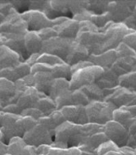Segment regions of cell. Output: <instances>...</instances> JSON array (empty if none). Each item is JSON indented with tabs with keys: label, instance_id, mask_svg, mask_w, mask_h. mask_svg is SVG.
<instances>
[{
	"label": "cell",
	"instance_id": "cell-1",
	"mask_svg": "<svg viewBox=\"0 0 136 155\" xmlns=\"http://www.w3.org/2000/svg\"><path fill=\"white\" fill-rule=\"evenodd\" d=\"M131 31H133L124 23H109L105 28L100 31L102 33V43L97 54H102L106 51L116 49L123 42L125 35L131 33Z\"/></svg>",
	"mask_w": 136,
	"mask_h": 155
},
{
	"label": "cell",
	"instance_id": "cell-2",
	"mask_svg": "<svg viewBox=\"0 0 136 155\" xmlns=\"http://www.w3.org/2000/svg\"><path fill=\"white\" fill-rule=\"evenodd\" d=\"M75 40L83 45L90 54L96 55L102 43V33L91 21H82L79 22V31Z\"/></svg>",
	"mask_w": 136,
	"mask_h": 155
},
{
	"label": "cell",
	"instance_id": "cell-3",
	"mask_svg": "<svg viewBox=\"0 0 136 155\" xmlns=\"http://www.w3.org/2000/svg\"><path fill=\"white\" fill-rule=\"evenodd\" d=\"M88 122L104 126L112 121L113 112L116 107L107 101H92L85 107Z\"/></svg>",
	"mask_w": 136,
	"mask_h": 155
},
{
	"label": "cell",
	"instance_id": "cell-4",
	"mask_svg": "<svg viewBox=\"0 0 136 155\" xmlns=\"http://www.w3.org/2000/svg\"><path fill=\"white\" fill-rule=\"evenodd\" d=\"M0 129L3 135V142L8 144L14 137H23L25 130L23 127L22 116L3 113L0 119Z\"/></svg>",
	"mask_w": 136,
	"mask_h": 155
},
{
	"label": "cell",
	"instance_id": "cell-5",
	"mask_svg": "<svg viewBox=\"0 0 136 155\" xmlns=\"http://www.w3.org/2000/svg\"><path fill=\"white\" fill-rule=\"evenodd\" d=\"M103 72V69L97 66L92 65L74 71L69 80L70 90H78L86 85L96 83Z\"/></svg>",
	"mask_w": 136,
	"mask_h": 155
},
{
	"label": "cell",
	"instance_id": "cell-6",
	"mask_svg": "<svg viewBox=\"0 0 136 155\" xmlns=\"http://www.w3.org/2000/svg\"><path fill=\"white\" fill-rule=\"evenodd\" d=\"M54 131L46 129L37 122L33 128L26 131L23 139L26 144L37 148L41 145H51L54 141Z\"/></svg>",
	"mask_w": 136,
	"mask_h": 155
},
{
	"label": "cell",
	"instance_id": "cell-7",
	"mask_svg": "<svg viewBox=\"0 0 136 155\" xmlns=\"http://www.w3.org/2000/svg\"><path fill=\"white\" fill-rule=\"evenodd\" d=\"M135 5L136 0H111L107 12L113 22L124 23L131 16Z\"/></svg>",
	"mask_w": 136,
	"mask_h": 155
},
{
	"label": "cell",
	"instance_id": "cell-8",
	"mask_svg": "<svg viewBox=\"0 0 136 155\" xmlns=\"http://www.w3.org/2000/svg\"><path fill=\"white\" fill-rule=\"evenodd\" d=\"M74 40L59 36L51 38L50 40L43 41L42 49L40 54L54 55L65 62Z\"/></svg>",
	"mask_w": 136,
	"mask_h": 155
},
{
	"label": "cell",
	"instance_id": "cell-9",
	"mask_svg": "<svg viewBox=\"0 0 136 155\" xmlns=\"http://www.w3.org/2000/svg\"><path fill=\"white\" fill-rule=\"evenodd\" d=\"M28 31V27L22 14L12 8L0 25V34L25 35Z\"/></svg>",
	"mask_w": 136,
	"mask_h": 155
},
{
	"label": "cell",
	"instance_id": "cell-10",
	"mask_svg": "<svg viewBox=\"0 0 136 155\" xmlns=\"http://www.w3.org/2000/svg\"><path fill=\"white\" fill-rule=\"evenodd\" d=\"M103 131L108 140L113 142L118 147L128 146L131 135L124 126L115 121H108L103 126Z\"/></svg>",
	"mask_w": 136,
	"mask_h": 155
},
{
	"label": "cell",
	"instance_id": "cell-11",
	"mask_svg": "<svg viewBox=\"0 0 136 155\" xmlns=\"http://www.w3.org/2000/svg\"><path fill=\"white\" fill-rule=\"evenodd\" d=\"M105 101L112 104L116 108L133 106L136 104V92L119 85L113 89Z\"/></svg>",
	"mask_w": 136,
	"mask_h": 155
},
{
	"label": "cell",
	"instance_id": "cell-12",
	"mask_svg": "<svg viewBox=\"0 0 136 155\" xmlns=\"http://www.w3.org/2000/svg\"><path fill=\"white\" fill-rule=\"evenodd\" d=\"M21 14L26 22L29 31L37 32L42 29L53 27L52 20L49 19L43 12L39 10H28Z\"/></svg>",
	"mask_w": 136,
	"mask_h": 155
},
{
	"label": "cell",
	"instance_id": "cell-13",
	"mask_svg": "<svg viewBox=\"0 0 136 155\" xmlns=\"http://www.w3.org/2000/svg\"><path fill=\"white\" fill-rule=\"evenodd\" d=\"M22 91L17 90L14 82L0 77V104L2 107L10 104H16Z\"/></svg>",
	"mask_w": 136,
	"mask_h": 155
},
{
	"label": "cell",
	"instance_id": "cell-14",
	"mask_svg": "<svg viewBox=\"0 0 136 155\" xmlns=\"http://www.w3.org/2000/svg\"><path fill=\"white\" fill-rule=\"evenodd\" d=\"M65 117L66 121L77 125H85L88 122V116L86 113L85 106L82 105H72L66 106L60 109Z\"/></svg>",
	"mask_w": 136,
	"mask_h": 155
},
{
	"label": "cell",
	"instance_id": "cell-15",
	"mask_svg": "<svg viewBox=\"0 0 136 155\" xmlns=\"http://www.w3.org/2000/svg\"><path fill=\"white\" fill-rule=\"evenodd\" d=\"M5 39L6 46H8L12 50L16 52L23 62L28 59L31 55L28 54L25 47V41H24V35L21 34H5L3 35Z\"/></svg>",
	"mask_w": 136,
	"mask_h": 155
},
{
	"label": "cell",
	"instance_id": "cell-16",
	"mask_svg": "<svg viewBox=\"0 0 136 155\" xmlns=\"http://www.w3.org/2000/svg\"><path fill=\"white\" fill-rule=\"evenodd\" d=\"M44 95L45 94L40 93L35 87H27L22 91L16 104L23 110L30 107H35L38 100Z\"/></svg>",
	"mask_w": 136,
	"mask_h": 155
},
{
	"label": "cell",
	"instance_id": "cell-17",
	"mask_svg": "<svg viewBox=\"0 0 136 155\" xmlns=\"http://www.w3.org/2000/svg\"><path fill=\"white\" fill-rule=\"evenodd\" d=\"M91 54L89 51L79 43H78L74 40L70 49L68 52V54L66 58L65 62H66L70 67L75 65L77 63L84 61H88V58Z\"/></svg>",
	"mask_w": 136,
	"mask_h": 155
},
{
	"label": "cell",
	"instance_id": "cell-18",
	"mask_svg": "<svg viewBox=\"0 0 136 155\" xmlns=\"http://www.w3.org/2000/svg\"><path fill=\"white\" fill-rule=\"evenodd\" d=\"M111 69L119 77L134 71L136 70V55L118 57Z\"/></svg>",
	"mask_w": 136,
	"mask_h": 155
},
{
	"label": "cell",
	"instance_id": "cell-19",
	"mask_svg": "<svg viewBox=\"0 0 136 155\" xmlns=\"http://www.w3.org/2000/svg\"><path fill=\"white\" fill-rule=\"evenodd\" d=\"M8 153L11 155H37V148L26 144L23 137H14L9 140Z\"/></svg>",
	"mask_w": 136,
	"mask_h": 155
},
{
	"label": "cell",
	"instance_id": "cell-20",
	"mask_svg": "<svg viewBox=\"0 0 136 155\" xmlns=\"http://www.w3.org/2000/svg\"><path fill=\"white\" fill-rule=\"evenodd\" d=\"M97 155H136V149L131 147H118L108 140L100 145L96 150Z\"/></svg>",
	"mask_w": 136,
	"mask_h": 155
},
{
	"label": "cell",
	"instance_id": "cell-21",
	"mask_svg": "<svg viewBox=\"0 0 136 155\" xmlns=\"http://www.w3.org/2000/svg\"><path fill=\"white\" fill-rule=\"evenodd\" d=\"M53 28L59 37L75 40L79 31V22L72 18H68L60 25L53 26Z\"/></svg>",
	"mask_w": 136,
	"mask_h": 155
},
{
	"label": "cell",
	"instance_id": "cell-22",
	"mask_svg": "<svg viewBox=\"0 0 136 155\" xmlns=\"http://www.w3.org/2000/svg\"><path fill=\"white\" fill-rule=\"evenodd\" d=\"M117 57L118 56L116 54V49H111L97 55L91 54L88 61H89L92 65L100 67L102 69H106V68H111L112 67L114 62H116Z\"/></svg>",
	"mask_w": 136,
	"mask_h": 155
},
{
	"label": "cell",
	"instance_id": "cell-23",
	"mask_svg": "<svg viewBox=\"0 0 136 155\" xmlns=\"http://www.w3.org/2000/svg\"><path fill=\"white\" fill-rule=\"evenodd\" d=\"M21 62H23V59L16 52L5 45L0 46V70L13 68Z\"/></svg>",
	"mask_w": 136,
	"mask_h": 155
},
{
	"label": "cell",
	"instance_id": "cell-24",
	"mask_svg": "<svg viewBox=\"0 0 136 155\" xmlns=\"http://www.w3.org/2000/svg\"><path fill=\"white\" fill-rule=\"evenodd\" d=\"M34 76V87L40 93L49 95L51 86L54 81V77L51 72L40 71L33 74Z\"/></svg>",
	"mask_w": 136,
	"mask_h": 155
},
{
	"label": "cell",
	"instance_id": "cell-25",
	"mask_svg": "<svg viewBox=\"0 0 136 155\" xmlns=\"http://www.w3.org/2000/svg\"><path fill=\"white\" fill-rule=\"evenodd\" d=\"M119 76L111 68L103 69V72L96 81V84L103 90H113L119 86Z\"/></svg>",
	"mask_w": 136,
	"mask_h": 155
},
{
	"label": "cell",
	"instance_id": "cell-26",
	"mask_svg": "<svg viewBox=\"0 0 136 155\" xmlns=\"http://www.w3.org/2000/svg\"><path fill=\"white\" fill-rule=\"evenodd\" d=\"M25 47L30 55L40 54L42 49L43 40L36 31H27L24 35Z\"/></svg>",
	"mask_w": 136,
	"mask_h": 155
},
{
	"label": "cell",
	"instance_id": "cell-27",
	"mask_svg": "<svg viewBox=\"0 0 136 155\" xmlns=\"http://www.w3.org/2000/svg\"><path fill=\"white\" fill-rule=\"evenodd\" d=\"M80 90L83 91L89 101H105L106 97L112 92L113 90H103L100 88L96 83L86 85Z\"/></svg>",
	"mask_w": 136,
	"mask_h": 155
},
{
	"label": "cell",
	"instance_id": "cell-28",
	"mask_svg": "<svg viewBox=\"0 0 136 155\" xmlns=\"http://www.w3.org/2000/svg\"><path fill=\"white\" fill-rule=\"evenodd\" d=\"M134 119L135 118L132 116V114L127 109H125V107L116 108L113 112L112 120L124 126L127 130L131 123L134 121Z\"/></svg>",
	"mask_w": 136,
	"mask_h": 155
},
{
	"label": "cell",
	"instance_id": "cell-29",
	"mask_svg": "<svg viewBox=\"0 0 136 155\" xmlns=\"http://www.w3.org/2000/svg\"><path fill=\"white\" fill-rule=\"evenodd\" d=\"M45 116H49L54 110H56V106L54 101L48 95H44L37 103L36 107Z\"/></svg>",
	"mask_w": 136,
	"mask_h": 155
},
{
	"label": "cell",
	"instance_id": "cell-30",
	"mask_svg": "<svg viewBox=\"0 0 136 155\" xmlns=\"http://www.w3.org/2000/svg\"><path fill=\"white\" fill-rule=\"evenodd\" d=\"M51 75L54 77V79L58 78H64V79L70 80L71 75V67L68 65L66 62H61L52 67L51 69Z\"/></svg>",
	"mask_w": 136,
	"mask_h": 155
},
{
	"label": "cell",
	"instance_id": "cell-31",
	"mask_svg": "<svg viewBox=\"0 0 136 155\" xmlns=\"http://www.w3.org/2000/svg\"><path fill=\"white\" fill-rule=\"evenodd\" d=\"M68 89H70L68 80L64 79V78L54 79L48 96L54 100L60 94L62 93L65 90H68Z\"/></svg>",
	"mask_w": 136,
	"mask_h": 155
},
{
	"label": "cell",
	"instance_id": "cell-32",
	"mask_svg": "<svg viewBox=\"0 0 136 155\" xmlns=\"http://www.w3.org/2000/svg\"><path fill=\"white\" fill-rule=\"evenodd\" d=\"M54 104L56 106V109L60 110L62 107L66 106L74 105V99H73V91L70 89L63 91L56 98L54 99Z\"/></svg>",
	"mask_w": 136,
	"mask_h": 155
},
{
	"label": "cell",
	"instance_id": "cell-33",
	"mask_svg": "<svg viewBox=\"0 0 136 155\" xmlns=\"http://www.w3.org/2000/svg\"><path fill=\"white\" fill-rule=\"evenodd\" d=\"M109 2L106 0H88L87 10L92 14H103L107 12Z\"/></svg>",
	"mask_w": 136,
	"mask_h": 155
},
{
	"label": "cell",
	"instance_id": "cell-34",
	"mask_svg": "<svg viewBox=\"0 0 136 155\" xmlns=\"http://www.w3.org/2000/svg\"><path fill=\"white\" fill-rule=\"evenodd\" d=\"M119 85L136 92V71L120 76Z\"/></svg>",
	"mask_w": 136,
	"mask_h": 155
},
{
	"label": "cell",
	"instance_id": "cell-35",
	"mask_svg": "<svg viewBox=\"0 0 136 155\" xmlns=\"http://www.w3.org/2000/svg\"><path fill=\"white\" fill-rule=\"evenodd\" d=\"M91 22L92 23L93 25H95L99 29V31H101L103 28H105L106 26L109 24L110 22H113L110 13L106 12L103 14L95 15L92 14V17H91Z\"/></svg>",
	"mask_w": 136,
	"mask_h": 155
},
{
	"label": "cell",
	"instance_id": "cell-36",
	"mask_svg": "<svg viewBox=\"0 0 136 155\" xmlns=\"http://www.w3.org/2000/svg\"><path fill=\"white\" fill-rule=\"evenodd\" d=\"M61 62H64V61L54 55L48 54H40L38 55L36 63H44L46 65L53 67V66L61 63Z\"/></svg>",
	"mask_w": 136,
	"mask_h": 155
},
{
	"label": "cell",
	"instance_id": "cell-37",
	"mask_svg": "<svg viewBox=\"0 0 136 155\" xmlns=\"http://www.w3.org/2000/svg\"><path fill=\"white\" fill-rule=\"evenodd\" d=\"M13 68L20 79L28 75H31V67L26 62H21L17 66L13 67Z\"/></svg>",
	"mask_w": 136,
	"mask_h": 155
},
{
	"label": "cell",
	"instance_id": "cell-38",
	"mask_svg": "<svg viewBox=\"0 0 136 155\" xmlns=\"http://www.w3.org/2000/svg\"><path fill=\"white\" fill-rule=\"evenodd\" d=\"M0 77H3L5 79L11 81L12 82H16L17 81L20 79L19 76H17V74L16 73L14 68H4V69H1L0 70Z\"/></svg>",
	"mask_w": 136,
	"mask_h": 155
},
{
	"label": "cell",
	"instance_id": "cell-39",
	"mask_svg": "<svg viewBox=\"0 0 136 155\" xmlns=\"http://www.w3.org/2000/svg\"><path fill=\"white\" fill-rule=\"evenodd\" d=\"M116 54L117 56L121 57V56H132V55H136L135 52L130 48L127 45H125V43L122 42L120 45L116 48ZM117 57V58H118Z\"/></svg>",
	"mask_w": 136,
	"mask_h": 155
},
{
	"label": "cell",
	"instance_id": "cell-40",
	"mask_svg": "<svg viewBox=\"0 0 136 155\" xmlns=\"http://www.w3.org/2000/svg\"><path fill=\"white\" fill-rule=\"evenodd\" d=\"M21 116L23 117H31L35 120L38 121V119L40 118L41 117L45 116L39 109H37V107H30V108H26L23 110Z\"/></svg>",
	"mask_w": 136,
	"mask_h": 155
},
{
	"label": "cell",
	"instance_id": "cell-41",
	"mask_svg": "<svg viewBox=\"0 0 136 155\" xmlns=\"http://www.w3.org/2000/svg\"><path fill=\"white\" fill-rule=\"evenodd\" d=\"M37 33L39 34L40 37L41 38V40L43 41L48 40L51 38L58 36L57 35L56 31H54V29L53 27H48V28H45L40 30V31H37Z\"/></svg>",
	"mask_w": 136,
	"mask_h": 155
},
{
	"label": "cell",
	"instance_id": "cell-42",
	"mask_svg": "<svg viewBox=\"0 0 136 155\" xmlns=\"http://www.w3.org/2000/svg\"><path fill=\"white\" fill-rule=\"evenodd\" d=\"M49 117H51V119L52 120L53 123H54L56 128L66 121L65 118V117L62 114V113L60 112V110H58V109L54 110L53 113H51L49 115Z\"/></svg>",
	"mask_w": 136,
	"mask_h": 155
},
{
	"label": "cell",
	"instance_id": "cell-43",
	"mask_svg": "<svg viewBox=\"0 0 136 155\" xmlns=\"http://www.w3.org/2000/svg\"><path fill=\"white\" fill-rule=\"evenodd\" d=\"M92 16V13L88 11L87 9L80 12L74 15L72 17V19L77 21L78 22H82V21H90L91 17Z\"/></svg>",
	"mask_w": 136,
	"mask_h": 155
},
{
	"label": "cell",
	"instance_id": "cell-44",
	"mask_svg": "<svg viewBox=\"0 0 136 155\" xmlns=\"http://www.w3.org/2000/svg\"><path fill=\"white\" fill-rule=\"evenodd\" d=\"M123 43L132 48L136 54V31H131V33L126 35L123 40Z\"/></svg>",
	"mask_w": 136,
	"mask_h": 155
},
{
	"label": "cell",
	"instance_id": "cell-45",
	"mask_svg": "<svg viewBox=\"0 0 136 155\" xmlns=\"http://www.w3.org/2000/svg\"><path fill=\"white\" fill-rule=\"evenodd\" d=\"M37 122L41 125V126H43L44 127H45L46 129L51 130V131H54V130L56 129V127H55V126L53 123V121H52V120H51L49 116H43L40 118L38 119Z\"/></svg>",
	"mask_w": 136,
	"mask_h": 155
},
{
	"label": "cell",
	"instance_id": "cell-46",
	"mask_svg": "<svg viewBox=\"0 0 136 155\" xmlns=\"http://www.w3.org/2000/svg\"><path fill=\"white\" fill-rule=\"evenodd\" d=\"M1 111L3 113H12V114H17V115H21L23 112V109L19 106H17V104H10L2 107Z\"/></svg>",
	"mask_w": 136,
	"mask_h": 155
},
{
	"label": "cell",
	"instance_id": "cell-47",
	"mask_svg": "<svg viewBox=\"0 0 136 155\" xmlns=\"http://www.w3.org/2000/svg\"><path fill=\"white\" fill-rule=\"evenodd\" d=\"M52 67L44 63H35L34 65L31 66V74H35L40 71H46V72H51Z\"/></svg>",
	"mask_w": 136,
	"mask_h": 155
},
{
	"label": "cell",
	"instance_id": "cell-48",
	"mask_svg": "<svg viewBox=\"0 0 136 155\" xmlns=\"http://www.w3.org/2000/svg\"><path fill=\"white\" fill-rule=\"evenodd\" d=\"M22 121H23V127L25 131L31 130V128L37 124V121L32 118L31 117H23L22 116Z\"/></svg>",
	"mask_w": 136,
	"mask_h": 155
},
{
	"label": "cell",
	"instance_id": "cell-49",
	"mask_svg": "<svg viewBox=\"0 0 136 155\" xmlns=\"http://www.w3.org/2000/svg\"><path fill=\"white\" fill-rule=\"evenodd\" d=\"M12 8H13V7L10 1H6V0L0 1V12L4 15L5 17L9 14Z\"/></svg>",
	"mask_w": 136,
	"mask_h": 155
},
{
	"label": "cell",
	"instance_id": "cell-50",
	"mask_svg": "<svg viewBox=\"0 0 136 155\" xmlns=\"http://www.w3.org/2000/svg\"><path fill=\"white\" fill-rule=\"evenodd\" d=\"M124 24L127 25L131 30L136 31V5L131 16L128 18L127 20L125 21Z\"/></svg>",
	"mask_w": 136,
	"mask_h": 155
},
{
	"label": "cell",
	"instance_id": "cell-51",
	"mask_svg": "<svg viewBox=\"0 0 136 155\" xmlns=\"http://www.w3.org/2000/svg\"><path fill=\"white\" fill-rule=\"evenodd\" d=\"M92 65V64L89 61H84V62H78V63H77L75 65L71 67V72L73 73L74 71L78 70V69H82V68H87V67H89V66Z\"/></svg>",
	"mask_w": 136,
	"mask_h": 155
},
{
	"label": "cell",
	"instance_id": "cell-52",
	"mask_svg": "<svg viewBox=\"0 0 136 155\" xmlns=\"http://www.w3.org/2000/svg\"><path fill=\"white\" fill-rule=\"evenodd\" d=\"M128 130H129V133H130V135H133L136 133V118L134 119V121L131 123V125L130 126V127L128 128Z\"/></svg>",
	"mask_w": 136,
	"mask_h": 155
},
{
	"label": "cell",
	"instance_id": "cell-53",
	"mask_svg": "<svg viewBox=\"0 0 136 155\" xmlns=\"http://www.w3.org/2000/svg\"><path fill=\"white\" fill-rule=\"evenodd\" d=\"M128 146L131 147L133 149H136V133L134 135H131V138H130V141H129V144Z\"/></svg>",
	"mask_w": 136,
	"mask_h": 155
},
{
	"label": "cell",
	"instance_id": "cell-54",
	"mask_svg": "<svg viewBox=\"0 0 136 155\" xmlns=\"http://www.w3.org/2000/svg\"><path fill=\"white\" fill-rule=\"evenodd\" d=\"M125 109H127L130 113L132 114L134 118H136V104L133 106H130V107H124Z\"/></svg>",
	"mask_w": 136,
	"mask_h": 155
},
{
	"label": "cell",
	"instance_id": "cell-55",
	"mask_svg": "<svg viewBox=\"0 0 136 155\" xmlns=\"http://www.w3.org/2000/svg\"><path fill=\"white\" fill-rule=\"evenodd\" d=\"M5 44V39H4V37H3V35L0 34V46H2Z\"/></svg>",
	"mask_w": 136,
	"mask_h": 155
},
{
	"label": "cell",
	"instance_id": "cell-56",
	"mask_svg": "<svg viewBox=\"0 0 136 155\" xmlns=\"http://www.w3.org/2000/svg\"><path fill=\"white\" fill-rule=\"evenodd\" d=\"M4 18H5V16L3 14H2L1 12H0V25H1V23L3 22V20H4Z\"/></svg>",
	"mask_w": 136,
	"mask_h": 155
},
{
	"label": "cell",
	"instance_id": "cell-57",
	"mask_svg": "<svg viewBox=\"0 0 136 155\" xmlns=\"http://www.w3.org/2000/svg\"><path fill=\"white\" fill-rule=\"evenodd\" d=\"M0 142H3V135L1 129H0Z\"/></svg>",
	"mask_w": 136,
	"mask_h": 155
},
{
	"label": "cell",
	"instance_id": "cell-58",
	"mask_svg": "<svg viewBox=\"0 0 136 155\" xmlns=\"http://www.w3.org/2000/svg\"><path fill=\"white\" fill-rule=\"evenodd\" d=\"M2 114H3V112L0 110V119H1V117H2Z\"/></svg>",
	"mask_w": 136,
	"mask_h": 155
},
{
	"label": "cell",
	"instance_id": "cell-59",
	"mask_svg": "<svg viewBox=\"0 0 136 155\" xmlns=\"http://www.w3.org/2000/svg\"><path fill=\"white\" fill-rule=\"evenodd\" d=\"M2 109V106H1V104H0V110Z\"/></svg>",
	"mask_w": 136,
	"mask_h": 155
},
{
	"label": "cell",
	"instance_id": "cell-60",
	"mask_svg": "<svg viewBox=\"0 0 136 155\" xmlns=\"http://www.w3.org/2000/svg\"><path fill=\"white\" fill-rule=\"evenodd\" d=\"M5 155H11V154H9V153H7V154H5Z\"/></svg>",
	"mask_w": 136,
	"mask_h": 155
},
{
	"label": "cell",
	"instance_id": "cell-61",
	"mask_svg": "<svg viewBox=\"0 0 136 155\" xmlns=\"http://www.w3.org/2000/svg\"><path fill=\"white\" fill-rule=\"evenodd\" d=\"M37 155H43V154H37Z\"/></svg>",
	"mask_w": 136,
	"mask_h": 155
},
{
	"label": "cell",
	"instance_id": "cell-62",
	"mask_svg": "<svg viewBox=\"0 0 136 155\" xmlns=\"http://www.w3.org/2000/svg\"><path fill=\"white\" fill-rule=\"evenodd\" d=\"M135 71H136V70H135Z\"/></svg>",
	"mask_w": 136,
	"mask_h": 155
}]
</instances>
